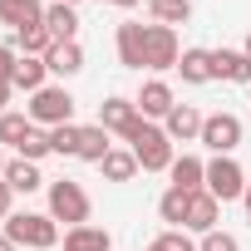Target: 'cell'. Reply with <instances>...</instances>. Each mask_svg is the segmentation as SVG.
Returning <instances> with one entry per match:
<instances>
[{"instance_id": "obj_1", "label": "cell", "mask_w": 251, "mask_h": 251, "mask_svg": "<svg viewBox=\"0 0 251 251\" xmlns=\"http://www.w3.org/2000/svg\"><path fill=\"white\" fill-rule=\"evenodd\" d=\"M0 231H5L15 246L25 251H54L64 236H59V222L50 212H10L5 222H0Z\"/></svg>"}, {"instance_id": "obj_2", "label": "cell", "mask_w": 251, "mask_h": 251, "mask_svg": "<svg viewBox=\"0 0 251 251\" xmlns=\"http://www.w3.org/2000/svg\"><path fill=\"white\" fill-rule=\"evenodd\" d=\"M25 113L35 118V128H64V123H74V94L64 84H45L40 94H30Z\"/></svg>"}, {"instance_id": "obj_3", "label": "cell", "mask_w": 251, "mask_h": 251, "mask_svg": "<svg viewBox=\"0 0 251 251\" xmlns=\"http://www.w3.org/2000/svg\"><path fill=\"white\" fill-rule=\"evenodd\" d=\"M45 192H50V217H54V222H69V226H84V222H89L94 207H89V192H84L74 177H54Z\"/></svg>"}, {"instance_id": "obj_4", "label": "cell", "mask_w": 251, "mask_h": 251, "mask_svg": "<svg viewBox=\"0 0 251 251\" xmlns=\"http://www.w3.org/2000/svg\"><path fill=\"white\" fill-rule=\"evenodd\" d=\"M128 148H133V158H138V168H143V173H168V168H173V158H177V143L158 128V123H143V133H138Z\"/></svg>"}, {"instance_id": "obj_5", "label": "cell", "mask_w": 251, "mask_h": 251, "mask_svg": "<svg viewBox=\"0 0 251 251\" xmlns=\"http://www.w3.org/2000/svg\"><path fill=\"white\" fill-rule=\"evenodd\" d=\"M143 113H138V103L133 99H123V94H113V99H103L99 103V128H108V133H118L123 143H133L138 133H143Z\"/></svg>"}, {"instance_id": "obj_6", "label": "cell", "mask_w": 251, "mask_h": 251, "mask_svg": "<svg viewBox=\"0 0 251 251\" xmlns=\"http://www.w3.org/2000/svg\"><path fill=\"white\" fill-rule=\"evenodd\" d=\"M177 59H182L177 30H168V25H143V69L163 74V69H177Z\"/></svg>"}, {"instance_id": "obj_7", "label": "cell", "mask_w": 251, "mask_h": 251, "mask_svg": "<svg viewBox=\"0 0 251 251\" xmlns=\"http://www.w3.org/2000/svg\"><path fill=\"white\" fill-rule=\"evenodd\" d=\"M202 148H212V158H231L236 148H241V118L236 113H207V123H202V138H197Z\"/></svg>"}, {"instance_id": "obj_8", "label": "cell", "mask_w": 251, "mask_h": 251, "mask_svg": "<svg viewBox=\"0 0 251 251\" xmlns=\"http://www.w3.org/2000/svg\"><path fill=\"white\" fill-rule=\"evenodd\" d=\"M207 192L217 202H241L246 197V173L236 158H212L207 163Z\"/></svg>"}, {"instance_id": "obj_9", "label": "cell", "mask_w": 251, "mask_h": 251, "mask_svg": "<svg viewBox=\"0 0 251 251\" xmlns=\"http://www.w3.org/2000/svg\"><path fill=\"white\" fill-rule=\"evenodd\" d=\"M133 103H138V113L153 123V118H168V113L177 108V94H173V84H168V79H148V84L138 89V99H133Z\"/></svg>"}, {"instance_id": "obj_10", "label": "cell", "mask_w": 251, "mask_h": 251, "mask_svg": "<svg viewBox=\"0 0 251 251\" xmlns=\"http://www.w3.org/2000/svg\"><path fill=\"white\" fill-rule=\"evenodd\" d=\"M202 123H207V113H197L192 103H177V108L163 118V133H168L173 143H197V138H202Z\"/></svg>"}, {"instance_id": "obj_11", "label": "cell", "mask_w": 251, "mask_h": 251, "mask_svg": "<svg viewBox=\"0 0 251 251\" xmlns=\"http://www.w3.org/2000/svg\"><path fill=\"white\" fill-rule=\"evenodd\" d=\"M217 217H222V202L202 187V192H192V207H187V222H182V231H192V236H207V231H217Z\"/></svg>"}, {"instance_id": "obj_12", "label": "cell", "mask_w": 251, "mask_h": 251, "mask_svg": "<svg viewBox=\"0 0 251 251\" xmlns=\"http://www.w3.org/2000/svg\"><path fill=\"white\" fill-rule=\"evenodd\" d=\"M45 30L54 35V45H74L79 40V10L64 5V0H50L45 5Z\"/></svg>"}, {"instance_id": "obj_13", "label": "cell", "mask_w": 251, "mask_h": 251, "mask_svg": "<svg viewBox=\"0 0 251 251\" xmlns=\"http://www.w3.org/2000/svg\"><path fill=\"white\" fill-rule=\"evenodd\" d=\"M212 79H222V84H251V59L241 54V50H212Z\"/></svg>"}, {"instance_id": "obj_14", "label": "cell", "mask_w": 251, "mask_h": 251, "mask_svg": "<svg viewBox=\"0 0 251 251\" xmlns=\"http://www.w3.org/2000/svg\"><path fill=\"white\" fill-rule=\"evenodd\" d=\"M168 177H173V187H182V192H202V187H207V163H202L197 153H182V158H173Z\"/></svg>"}, {"instance_id": "obj_15", "label": "cell", "mask_w": 251, "mask_h": 251, "mask_svg": "<svg viewBox=\"0 0 251 251\" xmlns=\"http://www.w3.org/2000/svg\"><path fill=\"white\" fill-rule=\"evenodd\" d=\"M0 25H10V30L45 25V0H0Z\"/></svg>"}, {"instance_id": "obj_16", "label": "cell", "mask_w": 251, "mask_h": 251, "mask_svg": "<svg viewBox=\"0 0 251 251\" xmlns=\"http://www.w3.org/2000/svg\"><path fill=\"white\" fill-rule=\"evenodd\" d=\"M113 45H118V64L123 69H143V25L123 20L118 35H113Z\"/></svg>"}, {"instance_id": "obj_17", "label": "cell", "mask_w": 251, "mask_h": 251, "mask_svg": "<svg viewBox=\"0 0 251 251\" xmlns=\"http://www.w3.org/2000/svg\"><path fill=\"white\" fill-rule=\"evenodd\" d=\"M64 251H113V236L94 222L84 226H64Z\"/></svg>"}, {"instance_id": "obj_18", "label": "cell", "mask_w": 251, "mask_h": 251, "mask_svg": "<svg viewBox=\"0 0 251 251\" xmlns=\"http://www.w3.org/2000/svg\"><path fill=\"white\" fill-rule=\"evenodd\" d=\"M113 153V143H108V128H99V123H84V128H79V163H103Z\"/></svg>"}, {"instance_id": "obj_19", "label": "cell", "mask_w": 251, "mask_h": 251, "mask_svg": "<svg viewBox=\"0 0 251 251\" xmlns=\"http://www.w3.org/2000/svg\"><path fill=\"white\" fill-rule=\"evenodd\" d=\"M10 45H15V54H35V59H45V54L54 50V35H50L45 25H25V30H10Z\"/></svg>"}, {"instance_id": "obj_20", "label": "cell", "mask_w": 251, "mask_h": 251, "mask_svg": "<svg viewBox=\"0 0 251 251\" xmlns=\"http://www.w3.org/2000/svg\"><path fill=\"white\" fill-rule=\"evenodd\" d=\"M45 64H50L54 79H74V74L84 69V50H79V40H74V45H54V50L45 54Z\"/></svg>"}, {"instance_id": "obj_21", "label": "cell", "mask_w": 251, "mask_h": 251, "mask_svg": "<svg viewBox=\"0 0 251 251\" xmlns=\"http://www.w3.org/2000/svg\"><path fill=\"white\" fill-rule=\"evenodd\" d=\"M177 74H182V84H212V50H182V59H177Z\"/></svg>"}, {"instance_id": "obj_22", "label": "cell", "mask_w": 251, "mask_h": 251, "mask_svg": "<svg viewBox=\"0 0 251 251\" xmlns=\"http://www.w3.org/2000/svg\"><path fill=\"white\" fill-rule=\"evenodd\" d=\"M15 89H25V94H40L45 84H50V64L45 59H35V54H20V64H15V79H10Z\"/></svg>"}, {"instance_id": "obj_23", "label": "cell", "mask_w": 251, "mask_h": 251, "mask_svg": "<svg viewBox=\"0 0 251 251\" xmlns=\"http://www.w3.org/2000/svg\"><path fill=\"white\" fill-rule=\"evenodd\" d=\"M5 182H10L15 192H40V187H50L45 173H40V163H25V158H10V163H5Z\"/></svg>"}, {"instance_id": "obj_24", "label": "cell", "mask_w": 251, "mask_h": 251, "mask_svg": "<svg viewBox=\"0 0 251 251\" xmlns=\"http://www.w3.org/2000/svg\"><path fill=\"white\" fill-rule=\"evenodd\" d=\"M35 133V118L30 113H0V148H15L20 153V143Z\"/></svg>"}, {"instance_id": "obj_25", "label": "cell", "mask_w": 251, "mask_h": 251, "mask_svg": "<svg viewBox=\"0 0 251 251\" xmlns=\"http://www.w3.org/2000/svg\"><path fill=\"white\" fill-rule=\"evenodd\" d=\"M148 15H153V25H187L192 20V0H148Z\"/></svg>"}, {"instance_id": "obj_26", "label": "cell", "mask_w": 251, "mask_h": 251, "mask_svg": "<svg viewBox=\"0 0 251 251\" xmlns=\"http://www.w3.org/2000/svg\"><path fill=\"white\" fill-rule=\"evenodd\" d=\"M99 173H103L108 182H133V173H138V158H133V148H113V153L99 163Z\"/></svg>"}, {"instance_id": "obj_27", "label": "cell", "mask_w": 251, "mask_h": 251, "mask_svg": "<svg viewBox=\"0 0 251 251\" xmlns=\"http://www.w3.org/2000/svg\"><path fill=\"white\" fill-rule=\"evenodd\" d=\"M187 207H192V192H182V187H168V192L158 197V217H163L168 226H182V222H187Z\"/></svg>"}, {"instance_id": "obj_28", "label": "cell", "mask_w": 251, "mask_h": 251, "mask_svg": "<svg viewBox=\"0 0 251 251\" xmlns=\"http://www.w3.org/2000/svg\"><path fill=\"white\" fill-rule=\"evenodd\" d=\"M54 153V143H50V128H35L25 143H20V153L15 158H25V163H40V158H50Z\"/></svg>"}, {"instance_id": "obj_29", "label": "cell", "mask_w": 251, "mask_h": 251, "mask_svg": "<svg viewBox=\"0 0 251 251\" xmlns=\"http://www.w3.org/2000/svg\"><path fill=\"white\" fill-rule=\"evenodd\" d=\"M50 143L59 158H79V123H64V128H50Z\"/></svg>"}, {"instance_id": "obj_30", "label": "cell", "mask_w": 251, "mask_h": 251, "mask_svg": "<svg viewBox=\"0 0 251 251\" xmlns=\"http://www.w3.org/2000/svg\"><path fill=\"white\" fill-rule=\"evenodd\" d=\"M197 251H241V241L231 236V231H207V236H197Z\"/></svg>"}, {"instance_id": "obj_31", "label": "cell", "mask_w": 251, "mask_h": 251, "mask_svg": "<svg viewBox=\"0 0 251 251\" xmlns=\"http://www.w3.org/2000/svg\"><path fill=\"white\" fill-rule=\"evenodd\" d=\"M158 246H163V251H197L192 231H182V226H168V231L158 236Z\"/></svg>"}, {"instance_id": "obj_32", "label": "cell", "mask_w": 251, "mask_h": 251, "mask_svg": "<svg viewBox=\"0 0 251 251\" xmlns=\"http://www.w3.org/2000/svg\"><path fill=\"white\" fill-rule=\"evenodd\" d=\"M15 64H20L15 45H10V40H0V84H10V79H15Z\"/></svg>"}, {"instance_id": "obj_33", "label": "cell", "mask_w": 251, "mask_h": 251, "mask_svg": "<svg viewBox=\"0 0 251 251\" xmlns=\"http://www.w3.org/2000/svg\"><path fill=\"white\" fill-rule=\"evenodd\" d=\"M10 212H15V187H10L5 177H0V222H5Z\"/></svg>"}, {"instance_id": "obj_34", "label": "cell", "mask_w": 251, "mask_h": 251, "mask_svg": "<svg viewBox=\"0 0 251 251\" xmlns=\"http://www.w3.org/2000/svg\"><path fill=\"white\" fill-rule=\"evenodd\" d=\"M10 94H15V84H0V113H10Z\"/></svg>"}, {"instance_id": "obj_35", "label": "cell", "mask_w": 251, "mask_h": 251, "mask_svg": "<svg viewBox=\"0 0 251 251\" xmlns=\"http://www.w3.org/2000/svg\"><path fill=\"white\" fill-rule=\"evenodd\" d=\"M0 251H20V246H15V241H10L5 231H0Z\"/></svg>"}, {"instance_id": "obj_36", "label": "cell", "mask_w": 251, "mask_h": 251, "mask_svg": "<svg viewBox=\"0 0 251 251\" xmlns=\"http://www.w3.org/2000/svg\"><path fill=\"white\" fill-rule=\"evenodd\" d=\"M113 5H123V10H133V5H148V0H113Z\"/></svg>"}, {"instance_id": "obj_37", "label": "cell", "mask_w": 251, "mask_h": 251, "mask_svg": "<svg viewBox=\"0 0 251 251\" xmlns=\"http://www.w3.org/2000/svg\"><path fill=\"white\" fill-rule=\"evenodd\" d=\"M241 207H246V217H251V182H246V197H241Z\"/></svg>"}, {"instance_id": "obj_38", "label": "cell", "mask_w": 251, "mask_h": 251, "mask_svg": "<svg viewBox=\"0 0 251 251\" xmlns=\"http://www.w3.org/2000/svg\"><path fill=\"white\" fill-rule=\"evenodd\" d=\"M5 163H10V158H5V148H0V177H5Z\"/></svg>"}, {"instance_id": "obj_39", "label": "cell", "mask_w": 251, "mask_h": 251, "mask_svg": "<svg viewBox=\"0 0 251 251\" xmlns=\"http://www.w3.org/2000/svg\"><path fill=\"white\" fill-rule=\"evenodd\" d=\"M241 54H246V59H251V35H246V45H241Z\"/></svg>"}, {"instance_id": "obj_40", "label": "cell", "mask_w": 251, "mask_h": 251, "mask_svg": "<svg viewBox=\"0 0 251 251\" xmlns=\"http://www.w3.org/2000/svg\"><path fill=\"white\" fill-rule=\"evenodd\" d=\"M143 251H163V246H158V241H148V246H143Z\"/></svg>"}, {"instance_id": "obj_41", "label": "cell", "mask_w": 251, "mask_h": 251, "mask_svg": "<svg viewBox=\"0 0 251 251\" xmlns=\"http://www.w3.org/2000/svg\"><path fill=\"white\" fill-rule=\"evenodd\" d=\"M64 5H79V0H64Z\"/></svg>"}, {"instance_id": "obj_42", "label": "cell", "mask_w": 251, "mask_h": 251, "mask_svg": "<svg viewBox=\"0 0 251 251\" xmlns=\"http://www.w3.org/2000/svg\"><path fill=\"white\" fill-rule=\"evenodd\" d=\"M108 5H113V0H108Z\"/></svg>"}]
</instances>
